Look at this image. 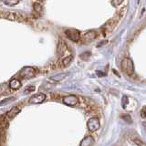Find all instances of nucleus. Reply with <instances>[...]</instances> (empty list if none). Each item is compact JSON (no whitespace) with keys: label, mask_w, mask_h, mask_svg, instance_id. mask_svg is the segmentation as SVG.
<instances>
[{"label":"nucleus","mask_w":146,"mask_h":146,"mask_svg":"<svg viewBox=\"0 0 146 146\" xmlns=\"http://www.w3.org/2000/svg\"><path fill=\"white\" fill-rule=\"evenodd\" d=\"M3 3L7 7H14L19 3V1L18 0H5V1H3Z\"/></svg>","instance_id":"obj_16"},{"label":"nucleus","mask_w":146,"mask_h":146,"mask_svg":"<svg viewBox=\"0 0 146 146\" xmlns=\"http://www.w3.org/2000/svg\"><path fill=\"white\" fill-rule=\"evenodd\" d=\"M45 100H46V94L38 93V94L31 96L29 100V104H39V103H42Z\"/></svg>","instance_id":"obj_9"},{"label":"nucleus","mask_w":146,"mask_h":146,"mask_svg":"<svg viewBox=\"0 0 146 146\" xmlns=\"http://www.w3.org/2000/svg\"><path fill=\"white\" fill-rule=\"evenodd\" d=\"M134 141V143L138 145V146H146V143H144L143 141H141V140H137V139H135V140H133Z\"/></svg>","instance_id":"obj_25"},{"label":"nucleus","mask_w":146,"mask_h":146,"mask_svg":"<svg viewBox=\"0 0 146 146\" xmlns=\"http://www.w3.org/2000/svg\"><path fill=\"white\" fill-rule=\"evenodd\" d=\"M1 128H4V129H7V117L5 119L4 116L1 117Z\"/></svg>","instance_id":"obj_20"},{"label":"nucleus","mask_w":146,"mask_h":146,"mask_svg":"<svg viewBox=\"0 0 146 146\" xmlns=\"http://www.w3.org/2000/svg\"><path fill=\"white\" fill-rule=\"evenodd\" d=\"M121 68L123 72H125L127 75H132L134 72V67H133V62L131 58H125L121 60Z\"/></svg>","instance_id":"obj_1"},{"label":"nucleus","mask_w":146,"mask_h":146,"mask_svg":"<svg viewBox=\"0 0 146 146\" xmlns=\"http://www.w3.org/2000/svg\"><path fill=\"white\" fill-rule=\"evenodd\" d=\"M9 88L14 90H17L18 89H20L21 88V86H22V83H21V81L19 80H17V79H12L10 81H9Z\"/></svg>","instance_id":"obj_12"},{"label":"nucleus","mask_w":146,"mask_h":146,"mask_svg":"<svg viewBox=\"0 0 146 146\" xmlns=\"http://www.w3.org/2000/svg\"><path fill=\"white\" fill-rule=\"evenodd\" d=\"M33 8H34V12L38 14V15H40L41 12H42V6L39 3H34Z\"/></svg>","instance_id":"obj_17"},{"label":"nucleus","mask_w":146,"mask_h":146,"mask_svg":"<svg viewBox=\"0 0 146 146\" xmlns=\"http://www.w3.org/2000/svg\"><path fill=\"white\" fill-rule=\"evenodd\" d=\"M19 75L23 79H30V78H33L36 75V70L32 67H24L20 70Z\"/></svg>","instance_id":"obj_4"},{"label":"nucleus","mask_w":146,"mask_h":146,"mask_svg":"<svg viewBox=\"0 0 146 146\" xmlns=\"http://www.w3.org/2000/svg\"><path fill=\"white\" fill-rule=\"evenodd\" d=\"M79 102V99L76 95H67L63 98V103L68 105V106L73 107L78 104Z\"/></svg>","instance_id":"obj_8"},{"label":"nucleus","mask_w":146,"mask_h":146,"mask_svg":"<svg viewBox=\"0 0 146 146\" xmlns=\"http://www.w3.org/2000/svg\"><path fill=\"white\" fill-rule=\"evenodd\" d=\"M141 118L146 119V106H143V109H141Z\"/></svg>","instance_id":"obj_24"},{"label":"nucleus","mask_w":146,"mask_h":146,"mask_svg":"<svg viewBox=\"0 0 146 146\" xmlns=\"http://www.w3.org/2000/svg\"><path fill=\"white\" fill-rule=\"evenodd\" d=\"M1 17L6 18L7 20H11V21H22L23 20V17L21 14H18L17 12H13V11L2 12Z\"/></svg>","instance_id":"obj_2"},{"label":"nucleus","mask_w":146,"mask_h":146,"mask_svg":"<svg viewBox=\"0 0 146 146\" xmlns=\"http://www.w3.org/2000/svg\"><path fill=\"white\" fill-rule=\"evenodd\" d=\"M143 129H144L145 131H146V121H143Z\"/></svg>","instance_id":"obj_28"},{"label":"nucleus","mask_w":146,"mask_h":146,"mask_svg":"<svg viewBox=\"0 0 146 146\" xmlns=\"http://www.w3.org/2000/svg\"><path fill=\"white\" fill-rule=\"evenodd\" d=\"M65 34L68 39L73 42H79L80 38V32L76 29H68L65 30Z\"/></svg>","instance_id":"obj_3"},{"label":"nucleus","mask_w":146,"mask_h":146,"mask_svg":"<svg viewBox=\"0 0 146 146\" xmlns=\"http://www.w3.org/2000/svg\"><path fill=\"white\" fill-rule=\"evenodd\" d=\"M128 103H129V98H128L127 96H123V97H122V103H121L123 109H126L127 108Z\"/></svg>","instance_id":"obj_19"},{"label":"nucleus","mask_w":146,"mask_h":146,"mask_svg":"<svg viewBox=\"0 0 146 146\" xmlns=\"http://www.w3.org/2000/svg\"><path fill=\"white\" fill-rule=\"evenodd\" d=\"M117 24V20L115 18H112V19H110L106 24H105L102 27V32L104 35H107L109 33H111V32L114 29V27L116 26Z\"/></svg>","instance_id":"obj_7"},{"label":"nucleus","mask_w":146,"mask_h":146,"mask_svg":"<svg viewBox=\"0 0 146 146\" xmlns=\"http://www.w3.org/2000/svg\"><path fill=\"white\" fill-rule=\"evenodd\" d=\"M21 111V109L18 106H14L13 108H11L9 111L7 112V118L9 119V120H12V119L15 118L18 113Z\"/></svg>","instance_id":"obj_10"},{"label":"nucleus","mask_w":146,"mask_h":146,"mask_svg":"<svg viewBox=\"0 0 146 146\" xmlns=\"http://www.w3.org/2000/svg\"><path fill=\"white\" fill-rule=\"evenodd\" d=\"M121 119H123V121H125L127 123L132 122V119L129 114H123V115H121Z\"/></svg>","instance_id":"obj_18"},{"label":"nucleus","mask_w":146,"mask_h":146,"mask_svg":"<svg viewBox=\"0 0 146 146\" xmlns=\"http://www.w3.org/2000/svg\"><path fill=\"white\" fill-rule=\"evenodd\" d=\"M15 100V98H14V97H10V98L3 100L2 102H1V106H3L5 103H8V102H10V100Z\"/></svg>","instance_id":"obj_23"},{"label":"nucleus","mask_w":146,"mask_h":146,"mask_svg":"<svg viewBox=\"0 0 146 146\" xmlns=\"http://www.w3.org/2000/svg\"><path fill=\"white\" fill-rule=\"evenodd\" d=\"M80 57L81 58V59H84V60H86V59H88L90 57V52H84V53H82Z\"/></svg>","instance_id":"obj_21"},{"label":"nucleus","mask_w":146,"mask_h":146,"mask_svg":"<svg viewBox=\"0 0 146 146\" xmlns=\"http://www.w3.org/2000/svg\"><path fill=\"white\" fill-rule=\"evenodd\" d=\"M34 90H35V87H33V86H29V88H27V89L25 90L24 92H25V93H27V92H31V91H34Z\"/></svg>","instance_id":"obj_26"},{"label":"nucleus","mask_w":146,"mask_h":146,"mask_svg":"<svg viewBox=\"0 0 146 146\" xmlns=\"http://www.w3.org/2000/svg\"><path fill=\"white\" fill-rule=\"evenodd\" d=\"M67 76V73H59L58 75H55L49 78V80L54 81V82H58V81H61L62 80H64V78Z\"/></svg>","instance_id":"obj_14"},{"label":"nucleus","mask_w":146,"mask_h":146,"mask_svg":"<svg viewBox=\"0 0 146 146\" xmlns=\"http://www.w3.org/2000/svg\"><path fill=\"white\" fill-rule=\"evenodd\" d=\"M67 50H68L67 45L65 43H63L62 41H60V42H59L58 45V54L61 57L67 52Z\"/></svg>","instance_id":"obj_13"},{"label":"nucleus","mask_w":146,"mask_h":146,"mask_svg":"<svg viewBox=\"0 0 146 146\" xmlns=\"http://www.w3.org/2000/svg\"><path fill=\"white\" fill-rule=\"evenodd\" d=\"M72 60H73V56H71V55H70V56L66 57L65 58L63 59L62 62H61V64L63 65V67H67V66L70 65V62H71Z\"/></svg>","instance_id":"obj_15"},{"label":"nucleus","mask_w":146,"mask_h":146,"mask_svg":"<svg viewBox=\"0 0 146 146\" xmlns=\"http://www.w3.org/2000/svg\"><path fill=\"white\" fill-rule=\"evenodd\" d=\"M96 38H97V32L94 30H90L81 36V41L84 44L90 43L91 41H93Z\"/></svg>","instance_id":"obj_6"},{"label":"nucleus","mask_w":146,"mask_h":146,"mask_svg":"<svg viewBox=\"0 0 146 146\" xmlns=\"http://www.w3.org/2000/svg\"><path fill=\"white\" fill-rule=\"evenodd\" d=\"M111 3L113 7H118V6H120L121 4H122L123 1L122 0H113V1H111Z\"/></svg>","instance_id":"obj_22"},{"label":"nucleus","mask_w":146,"mask_h":146,"mask_svg":"<svg viewBox=\"0 0 146 146\" xmlns=\"http://www.w3.org/2000/svg\"><path fill=\"white\" fill-rule=\"evenodd\" d=\"M94 143V139L92 136L90 135H87L85 136L82 141H80V146H91Z\"/></svg>","instance_id":"obj_11"},{"label":"nucleus","mask_w":146,"mask_h":146,"mask_svg":"<svg viewBox=\"0 0 146 146\" xmlns=\"http://www.w3.org/2000/svg\"><path fill=\"white\" fill-rule=\"evenodd\" d=\"M87 127L90 131H96L100 129V120L97 117H92L89 119L88 122H87Z\"/></svg>","instance_id":"obj_5"},{"label":"nucleus","mask_w":146,"mask_h":146,"mask_svg":"<svg viewBox=\"0 0 146 146\" xmlns=\"http://www.w3.org/2000/svg\"><path fill=\"white\" fill-rule=\"evenodd\" d=\"M96 74H97L99 77H102V76H105V75H106L105 73H102V71H99V70L96 71Z\"/></svg>","instance_id":"obj_27"}]
</instances>
